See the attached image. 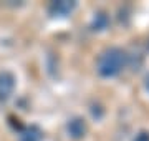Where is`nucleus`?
Wrapping results in <instances>:
<instances>
[{
  "label": "nucleus",
  "mask_w": 149,
  "mask_h": 141,
  "mask_svg": "<svg viewBox=\"0 0 149 141\" xmlns=\"http://www.w3.org/2000/svg\"><path fill=\"white\" fill-rule=\"evenodd\" d=\"M133 141H149V133L148 131H141V133L136 135V138Z\"/></svg>",
  "instance_id": "7"
},
{
  "label": "nucleus",
  "mask_w": 149,
  "mask_h": 141,
  "mask_svg": "<svg viewBox=\"0 0 149 141\" xmlns=\"http://www.w3.org/2000/svg\"><path fill=\"white\" fill-rule=\"evenodd\" d=\"M43 140V133L38 126H30L27 130L22 131L20 141H42Z\"/></svg>",
  "instance_id": "5"
},
{
  "label": "nucleus",
  "mask_w": 149,
  "mask_h": 141,
  "mask_svg": "<svg viewBox=\"0 0 149 141\" xmlns=\"http://www.w3.org/2000/svg\"><path fill=\"white\" fill-rule=\"evenodd\" d=\"M108 23H109V18L103 12H100V13H96L95 20H93V30H104Z\"/></svg>",
  "instance_id": "6"
},
{
  "label": "nucleus",
  "mask_w": 149,
  "mask_h": 141,
  "mask_svg": "<svg viewBox=\"0 0 149 141\" xmlns=\"http://www.w3.org/2000/svg\"><path fill=\"white\" fill-rule=\"evenodd\" d=\"M76 8V2H68V0H60V2H53L48 12L52 17H66Z\"/></svg>",
  "instance_id": "4"
},
{
  "label": "nucleus",
  "mask_w": 149,
  "mask_h": 141,
  "mask_svg": "<svg viewBox=\"0 0 149 141\" xmlns=\"http://www.w3.org/2000/svg\"><path fill=\"white\" fill-rule=\"evenodd\" d=\"M66 131L73 140H81L86 135V121L80 116H74L66 123Z\"/></svg>",
  "instance_id": "2"
},
{
  "label": "nucleus",
  "mask_w": 149,
  "mask_h": 141,
  "mask_svg": "<svg viewBox=\"0 0 149 141\" xmlns=\"http://www.w3.org/2000/svg\"><path fill=\"white\" fill-rule=\"evenodd\" d=\"M126 61H128V55L124 53L121 48L111 47V48H106L98 57L96 70H98L100 76H103V78H113V76L121 73V70L126 65Z\"/></svg>",
  "instance_id": "1"
},
{
  "label": "nucleus",
  "mask_w": 149,
  "mask_h": 141,
  "mask_svg": "<svg viewBox=\"0 0 149 141\" xmlns=\"http://www.w3.org/2000/svg\"><path fill=\"white\" fill-rule=\"evenodd\" d=\"M13 88H15V76L8 71H2L0 73V101L10 96Z\"/></svg>",
  "instance_id": "3"
},
{
  "label": "nucleus",
  "mask_w": 149,
  "mask_h": 141,
  "mask_svg": "<svg viewBox=\"0 0 149 141\" xmlns=\"http://www.w3.org/2000/svg\"><path fill=\"white\" fill-rule=\"evenodd\" d=\"M146 88H148V91H149V75L146 76Z\"/></svg>",
  "instance_id": "8"
}]
</instances>
